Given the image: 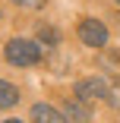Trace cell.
<instances>
[{
    "label": "cell",
    "instance_id": "3957f363",
    "mask_svg": "<svg viewBox=\"0 0 120 123\" xmlns=\"http://www.w3.org/2000/svg\"><path fill=\"white\" fill-rule=\"evenodd\" d=\"M107 92L111 85L104 79H79L76 82V98H82V101H107Z\"/></svg>",
    "mask_w": 120,
    "mask_h": 123
},
{
    "label": "cell",
    "instance_id": "5b68a950",
    "mask_svg": "<svg viewBox=\"0 0 120 123\" xmlns=\"http://www.w3.org/2000/svg\"><path fill=\"white\" fill-rule=\"evenodd\" d=\"M32 123H69L63 117V111L51 107V104H35L32 107Z\"/></svg>",
    "mask_w": 120,
    "mask_h": 123
},
{
    "label": "cell",
    "instance_id": "6da1fadb",
    "mask_svg": "<svg viewBox=\"0 0 120 123\" xmlns=\"http://www.w3.org/2000/svg\"><path fill=\"white\" fill-rule=\"evenodd\" d=\"M3 54L13 66H35V63H41V44L32 38H10Z\"/></svg>",
    "mask_w": 120,
    "mask_h": 123
},
{
    "label": "cell",
    "instance_id": "9c48e42d",
    "mask_svg": "<svg viewBox=\"0 0 120 123\" xmlns=\"http://www.w3.org/2000/svg\"><path fill=\"white\" fill-rule=\"evenodd\" d=\"M3 123H25V120H16V117H10V120H3Z\"/></svg>",
    "mask_w": 120,
    "mask_h": 123
},
{
    "label": "cell",
    "instance_id": "30bf717a",
    "mask_svg": "<svg viewBox=\"0 0 120 123\" xmlns=\"http://www.w3.org/2000/svg\"><path fill=\"white\" fill-rule=\"evenodd\" d=\"M117 3H120V0H117Z\"/></svg>",
    "mask_w": 120,
    "mask_h": 123
},
{
    "label": "cell",
    "instance_id": "ba28073f",
    "mask_svg": "<svg viewBox=\"0 0 120 123\" xmlns=\"http://www.w3.org/2000/svg\"><path fill=\"white\" fill-rule=\"evenodd\" d=\"M13 3H16V6H25V10H41L47 0H13Z\"/></svg>",
    "mask_w": 120,
    "mask_h": 123
},
{
    "label": "cell",
    "instance_id": "277c9868",
    "mask_svg": "<svg viewBox=\"0 0 120 123\" xmlns=\"http://www.w3.org/2000/svg\"><path fill=\"white\" fill-rule=\"evenodd\" d=\"M63 117L69 123H88L92 120V107H88V101H82V98H69L63 104Z\"/></svg>",
    "mask_w": 120,
    "mask_h": 123
},
{
    "label": "cell",
    "instance_id": "8992f818",
    "mask_svg": "<svg viewBox=\"0 0 120 123\" xmlns=\"http://www.w3.org/2000/svg\"><path fill=\"white\" fill-rule=\"evenodd\" d=\"M13 104H19V88L6 79H0V111H10Z\"/></svg>",
    "mask_w": 120,
    "mask_h": 123
},
{
    "label": "cell",
    "instance_id": "52a82bcc",
    "mask_svg": "<svg viewBox=\"0 0 120 123\" xmlns=\"http://www.w3.org/2000/svg\"><path fill=\"white\" fill-rule=\"evenodd\" d=\"M38 35H41V41H47V44H57V41H60V32H57V29H51V25H41V32H38Z\"/></svg>",
    "mask_w": 120,
    "mask_h": 123
},
{
    "label": "cell",
    "instance_id": "7a4b0ae2",
    "mask_svg": "<svg viewBox=\"0 0 120 123\" xmlns=\"http://www.w3.org/2000/svg\"><path fill=\"white\" fill-rule=\"evenodd\" d=\"M79 41L88 44V47H104V44H107V29L101 25V19L85 16V19L79 22Z\"/></svg>",
    "mask_w": 120,
    "mask_h": 123
}]
</instances>
